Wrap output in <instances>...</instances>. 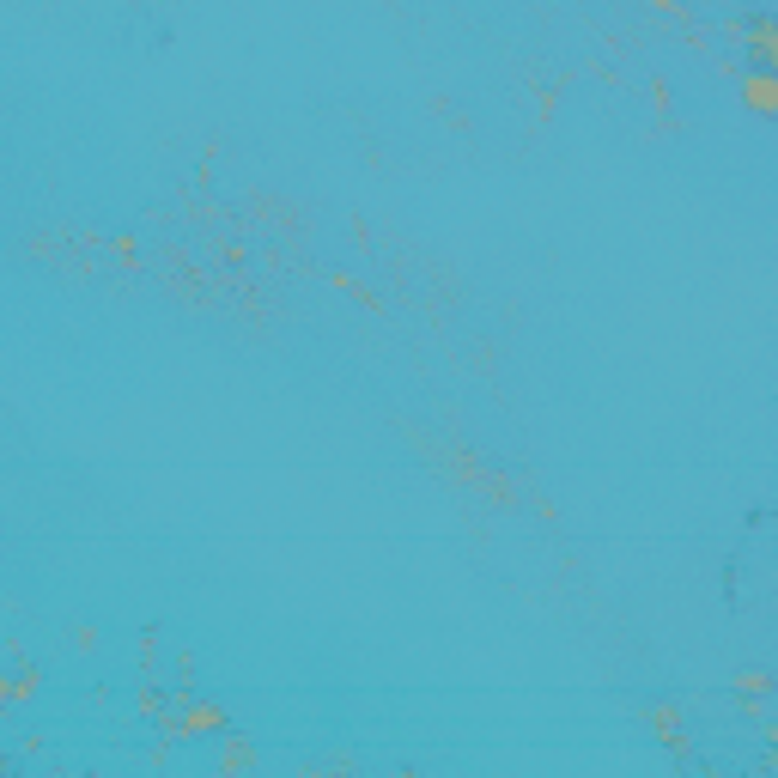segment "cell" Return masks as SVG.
Masks as SVG:
<instances>
[{
	"instance_id": "1",
	"label": "cell",
	"mask_w": 778,
	"mask_h": 778,
	"mask_svg": "<svg viewBox=\"0 0 778 778\" xmlns=\"http://www.w3.org/2000/svg\"><path fill=\"white\" fill-rule=\"evenodd\" d=\"M742 43H748V61L754 67H766V73H778V19H772V7L760 0V7L742 19Z\"/></svg>"
},
{
	"instance_id": "2",
	"label": "cell",
	"mask_w": 778,
	"mask_h": 778,
	"mask_svg": "<svg viewBox=\"0 0 778 778\" xmlns=\"http://www.w3.org/2000/svg\"><path fill=\"white\" fill-rule=\"evenodd\" d=\"M177 699H183V712H177V736H225V730H231V712L213 706V699H195V687L177 693Z\"/></svg>"
},
{
	"instance_id": "3",
	"label": "cell",
	"mask_w": 778,
	"mask_h": 778,
	"mask_svg": "<svg viewBox=\"0 0 778 778\" xmlns=\"http://www.w3.org/2000/svg\"><path fill=\"white\" fill-rule=\"evenodd\" d=\"M742 104H748L754 116H778V73L748 67V73H742Z\"/></svg>"
},
{
	"instance_id": "4",
	"label": "cell",
	"mask_w": 778,
	"mask_h": 778,
	"mask_svg": "<svg viewBox=\"0 0 778 778\" xmlns=\"http://www.w3.org/2000/svg\"><path fill=\"white\" fill-rule=\"evenodd\" d=\"M31 693H37V663H13V669H0V706H25Z\"/></svg>"
},
{
	"instance_id": "5",
	"label": "cell",
	"mask_w": 778,
	"mask_h": 778,
	"mask_svg": "<svg viewBox=\"0 0 778 778\" xmlns=\"http://www.w3.org/2000/svg\"><path fill=\"white\" fill-rule=\"evenodd\" d=\"M250 766H256V748L238 730H225V772H250Z\"/></svg>"
},
{
	"instance_id": "6",
	"label": "cell",
	"mask_w": 778,
	"mask_h": 778,
	"mask_svg": "<svg viewBox=\"0 0 778 778\" xmlns=\"http://www.w3.org/2000/svg\"><path fill=\"white\" fill-rule=\"evenodd\" d=\"M651 724H657V736H663V742H681V748H687V730H681V712H675V706H657V712H651Z\"/></svg>"
}]
</instances>
